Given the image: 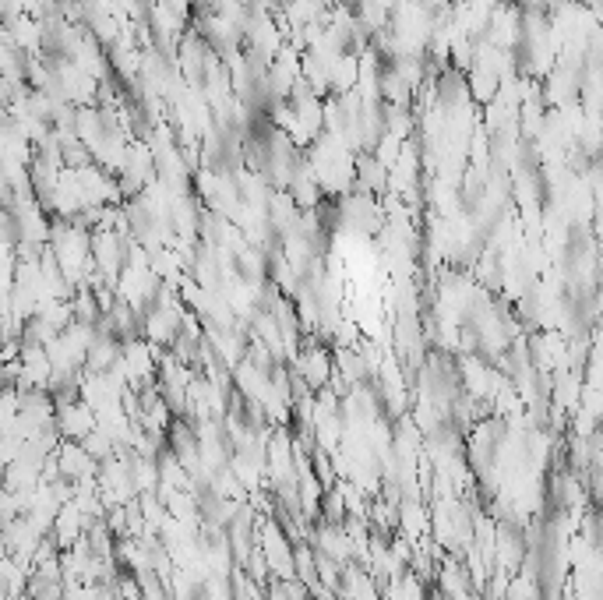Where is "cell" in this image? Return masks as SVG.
Masks as SVG:
<instances>
[{"label":"cell","instance_id":"obj_1","mask_svg":"<svg viewBox=\"0 0 603 600\" xmlns=\"http://www.w3.org/2000/svg\"><path fill=\"white\" fill-rule=\"evenodd\" d=\"M332 371H335V357H328L321 346H307L304 357H300V375L297 378L311 392H318V389H325V385H328Z\"/></svg>","mask_w":603,"mask_h":600},{"label":"cell","instance_id":"obj_2","mask_svg":"<svg viewBox=\"0 0 603 600\" xmlns=\"http://www.w3.org/2000/svg\"><path fill=\"white\" fill-rule=\"evenodd\" d=\"M343 597L346 600H378V590L371 586V576L364 569H346Z\"/></svg>","mask_w":603,"mask_h":600}]
</instances>
